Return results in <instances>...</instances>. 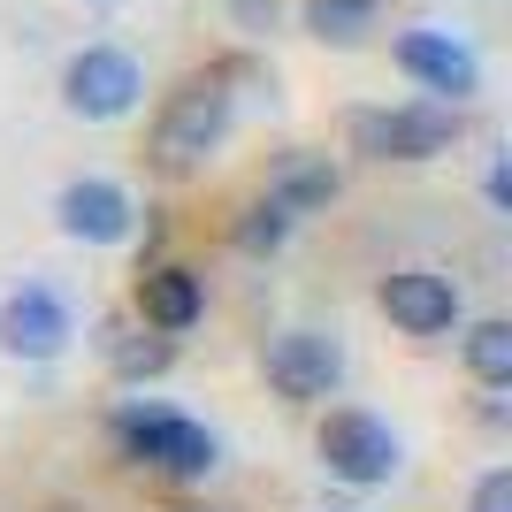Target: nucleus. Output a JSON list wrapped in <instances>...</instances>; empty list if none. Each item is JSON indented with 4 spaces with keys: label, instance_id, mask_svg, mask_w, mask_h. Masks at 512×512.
<instances>
[{
    "label": "nucleus",
    "instance_id": "423d86ee",
    "mask_svg": "<svg viewBox=\"0 0 512 512\" xmlns=\"http://www.w3.org/2000/svg\"><path fill=\"white\" fill-rule=\"evenodd\" d=\"M260 375H268L276 398L314 406V398H329V390L344 383V344L329 337V329H276L268 352H260Z\"/></svg>",
    "mask_w": 512,
    "mask_h": 512
},
{
    "label": "nucleus",
    "instance_id": "1a4fd4ad",
    "mask_svg": "<svg viewBox=\"0 0 512 512\" xmlns=\"http://www.w3.org/2000/svg\"><path fill=\"white\" fill-rule=\"evenodd\" d=\"M69 337H77V321H69L62 291L23 283V291L0 299V352H8V360H62Z\"/></svg>",
    "mask_w": 512,
    "mask_h": 512
},
{
    "label": "nucleus",
    "instance_id": "6e6552de",
    "mask_svg": "<svg viewBox=\"0 0 512 512\" xmlns=\"http://www.w3.org/2000/svg\"><path fill=\"white\" fill-rule=\"evenodd\" d=\"M383 314H390V329H406V337H451L459 329V283L444 276V268H390L383 276Z\"/></svg>",
    "mask_w": 512,
    "mask_h": 512
},
{
    "label": "nucleus",
    "instance_id": "ddd939ff",
    "mask_svg": "<svg viewBox=\"0 0 512 512\" xmlns=\"http://www.w3.org/2000/svg\"><path fill=\"white\" fill-rule=\"evenodd\" d=\"M459 344H467V367L482 390H512V321H474Z\"/></svg>",
    "mask_w": 512,
    "mask_h": 512
},
{
    "label": "nucleus",
    "instance_id": "20e7f679",
    "mask_svg": "<svg viewBox=\"0 0 512 512\" xmlns=\"http://www.w3.org/2000/svg\"><path fill=\"white\" fill-rule=\"evenodd\" d=\"M321 467L337 474L344 490H383L390 474H398V459H406V444H398V428L375 421L367 406H337V413H321Z\"/></svg>",
    "mask_w": 512,
    "mask_h": 512
},
{
    "label": "nucleus",
    "instance_id": "9b49d317",
    "mask_svg": "<svg viewBox=\"0 0 512 512\" xmlns=\"http://www.w3.org/2000/svg\"><path fill=\"white\" fill-rule=\"evenodd\" d=\"M199 314H207V283H199L192 268H176V260H161V268H138V321H146V329H161V337H184Z\"/></svg>",
    "mask_w": 512,
    "mask_h": 512
},
{
    "label": "nucleus",
    "instance_id": "7ed1b4c3",
    "mask_svg": "<svg viewBox=\"0 0 512 512\" xmlns=\"http://www.w3.org/2000/svg\"><path fill=\"white\" fill-rule=\"evenodd\" d=\"M115 444H123L138 467L176 474V482H199V474L222 467V444H214V428L184 421V413H169V406H146V398H130V406L115 413Z\"/></svg>",
    "mask_w": 512,
    "mask_h": 512
},
{
    "label": "nucleus",
    "instance_id": "dca6fc26",
    "mask_svg": "<svg viewBox=\"0 0 512 512\" xmlns=\"http://www.w3.org/2000/svg\"><path fill=\"white\" fill-rule=\"evenodd\" d=\"M375 23V0H306V31L329 46H360Z\"/></svg>",
    "mask_w": 512,
    "mask_h": 512
},
{
    "label": "nucleus",
    "instance_id": "6ab92c4d",
    "mask_svg": "<svg viewBox=\"0 0 512 512\" xmlns=\"http://www.w3.org/2000/svg\"><path fill=\"white\" fill-rule=\"evenodd\" d=\"M490 199H497V207H512V169H505V161L490 169Z\"/></svg>",
    "mask_w": 512,
    "mask_h": 512
},
{
    "label": "nucleus",
    "instance_id": "2eb2a0df",
    "mask_svg": "<svg viewBox=\"0 0 512 512\" xmlns=\"http://www.w3.org/2000/svg\"><path fill=\"white\" fill-rule=\"evenodd\" d=\"M169 360H176V337H107V367L123 375V383H153V375H169Z\"/></svg>",
    "mask_w": 512,
    "mask_h": 512
},
{
    "label": "nucleus",
    "instance_id": "f03ea898",
    "mask_svg": "<svg viewBox=\"0 0 512 512\" xmlns=\"http://www.w3.org/2000/svg\"><path fill=\"white\" fill-rule=\"evenodd\" d=\"M360 161H444L459 146V107L451 100H406V107H360L344 123Z\"/></svg>",
    "mask_w": 512,
    "mask_h": 512
},
{
    "label": "nucleus",
    "instance_id": "f257e3e1",
    "mask_svg": "<svg viewBox=\"0 0 512 512\" xmlns=\"http://www.w3.org/2000/svg\"><path fill=\"white\" fill-rule=\"evenodd\" d=\"M230 69H199V77H184V85L161 100V115H153V169L161 176H192L199 161H207L222 138H230Z\"/></svg>",
    "mask_w": 512,
    "mask_h": 512
},
{
    "label": "nucleus",
    "instance_id": "4468645a",
    "mask_svg": "<svg viewBox=\"0 0 512 512\" xmlns=\"http://www.w3.org/2000/svg\"><path fill=\"white\" fill-rule=\"evenodd\" d=\"M291 222H299V214H283L276 199H253V207L237 214L230 245H237L245 260H268V253H283V237H291Z\"/></svg>",
    "mask_w": 512,
    "mask_h": 512
},
{
    "label": "nucleus",
    "instance_id": "39448f33",
    "mask_svg": "<svg viewBox=\"0 0 512 512\" xmlns=\"http://www.w3.org/2000/svg\"><path fill=\"white\" fill-rule=\"evenodd\" d=\"M146 100V69L123 46H77L62 69V107L85 123H123L130 107Z\"/></svg>",
    "mask_w": 512,
    "mask_h": 512
},
{
    "label": "nucleus",
    "instance_id": "9d476101",
    "mask_svg": "<svg viewBox=\"0 0 512 512\" xmlns=\"http://www.w3.org/2000/svg\"><path fill=\"white\" fill-rule=\"evenodd\" d=\"M54 222H62V237H77V245H123V237L138 230V207H130L123 184L77 176V184H62V199H54Z\"/></svg>",
    "mask_w": 512,
    "mask_h": 512
},
{
    "label": "nucleus",
    "instance_id": "f3484780",
    "mask_svg": "<svg viewBox=\"0 0 512 512\" xmlns=\"http://www.w3.org/2000/svg\"><path fill=\"white\" fill-rule=\"evenodd\" d=\"M467 512H512V467H490V474H482Z\"/></svg>",
    "mask_w": 512,
    "mask_h": 512
},
{
    "label": "nucleus",
    "instance_id": "f8f14e48",
    "mask_svg": "<svg viewBox=\"0 0 512 512\" xmlns=\"http://www.w3.org/2000/svg\"><path fill=\"white\" fill-rule=\"evenodd\" d=\"M268 199H276L283 214H314L337 199V169L321 161V153H283L276 176H268Z\"/></svg>",
    "mask_w": 512,
    "mask_h": 512
},
{
    "label": "nucleus",
    "instance_id": "a211bd4d",
    "mask_svg": "<svg viewBox=\"0 0 512 512\" xmlns=\"http://www.w3.org/2000/svg\"><path fill=\"white\" fill-rule=\"evenodd\" d=\"M237 31H276V0H230Z\"/></svg>",
    "mask_w": 512,
    "mask_h": 512
},
{
    "label": "nucleus",
    "instance_id": "0eeeda50",
    "mask_svg": "<svg viewBox=\"0 0 512 512\" xmlns=\"http://www.w3.org/2000/svg\"><path fill=\"white\" fill-rule=\"evenodd\" d=\"M390 62L406 69L428 100L467 107L474 92H482V62H474V54L451 39V31H398V39H390Z\"/></svg>",
    "mask_w": 512,
    "mask_h": 512
}]
</instances>
